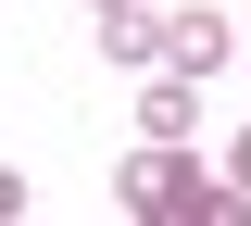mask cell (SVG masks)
<instances>
[{
	"instance_id": "cell-3",
	"label": "cell",
	"mask_w": 251,
	"mask_h": 226,
	"mask_svg": "<svg viewBox=\"0 0 251 226\" xmlns=\"http://www.w3.org/2000/svg\"><path fill=\"white\" fill-rule=\"evenodd\" d=\"M100 63H113V75H151L163 63V13H151V0H100Z\"/></svg>"
},
{
	"instance_id": "cell-5",
	"label": "cell",
	"mask_w": 251,
	"mask_h": 226,
	"mask_svg": "<svg viewBox=\"0 0 251 226\" xmlns=\"http://www.w3.org/2000/svg\"><path fill=\"white\" fill-rule=\"evenodd\" d=\"M226 189H239V201H251V126H239V138H226Z\"/></svg>"
},
{
	"instance_id": "cell-2",
	"label": "cell",
	"mask_w": 251,
	"mask_h": 226,
	"mask_svg": "<svg viewBox=\"0 0 251 226\" xmlns=\"http://www.w3.org/2000/svg\"><path fill=\"white\" fill-rule=\"evenodd\" d=\"M226 50H239V38H226V13H163V75L214 88V75H226Z\"/></svg>"
},
{
	"instance_id": "cell-4",
	"label": "cell",
	"mask_w": 251,
	"mask_h": 226,
	"mask_svg": "<svg viewBox=\"0 0 251 226\" xmlns=\"http://www.w3.org/2000/svg\"><path fill=\"white\" fill-rule=\"evenodd\" d=\"M138 138H201V88H188V75H138Z\"/></svg>"
},
{
	"instance_id": "cell-7",
	"label": "cell",
	"mask_w": 251,
	"mask_h": 226,
	"mask_svg": "<svg viewBox=\"0 0 251 226\" xmlns=\"http://www.w3.org/2000/svg\"><path fill=\"white\" fill-rule=\"evenodd\" d=\"M88 13H100V0H88Z\"/></svg>"
},
{
	"instance_id": "cell-1",
	"label": "cell",
	"mask_w": 251,
	"mask_h": 226,
	"mask_svg": "<svg viewBox=\"0 0 251 226\" xmlns=\"http://www.w3.org/2000/svg\"><path fill=\"white\" fill-rule=\"evenodd\" d=\"M113 214H138V226H239L251 201L226 189V163H214V151L151 138V151H126V163H113Z\"/></svg>"
},
{
	"instance_id": "cell-6",
	"label": "cell",
	"mask_w": 251,
	"mask_h": 226,
	"mask_svg": "<svg viewBox=\"0 0 251 226\" xmlns=\"http://www.w3.org/2000/svg\"><path fill=\"white\" fill-rule=\"evenodd\" d=\"M13 214H25V176H13V163H0V226H13Z\"/></svg>"
}]
</instances>
